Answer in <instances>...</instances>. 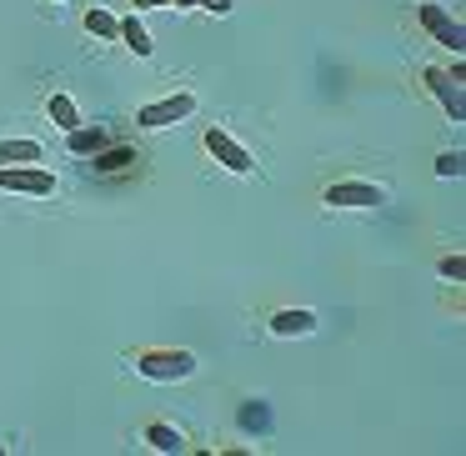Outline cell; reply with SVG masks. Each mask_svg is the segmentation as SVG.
Wrapping results in <instances>:
<instances>
[{
	"instance_id": "obj_1",
	"label": "cell",
	"mask_w": 466,
	"mask_h": 456,
	"mask_svg": "<svg viewBox=\"0 0 466 456\" xmlns=\"http://www.w3.org/2000/svg\"><path fill=\"white\" fill-rule=\"evenodd\" d=\"M131 366L146 381H186L196 371V356L181 351V346H151V351H136Z\"/></svg>"
},
{
	"instance_id": "obj_5",
	"label": "cell",
	"mask_w": 466,
	"mask_h": 456,
	"mask_svg": "<svg viewBox=\"0 0 466 456\" xmlns=\"http://www.w3.org/2000/svg\"><path fill=\"white\" fill-rule=\"evenodd\" d=\"M206 151H211V161H221L231 176H251L256 171L251 151H246L231 131H221V126H211V131H206Z\"/></svg>"
},
{
	"instance_id": "obj_20",
	"label": "cell",
	"mask_w": 466,
	"mask_h": 456,
	"mask_svg": "<svg viewBox=\"0 0 466 456\" xmlns=\"http://www.w3.org/2000/svg\"><path fill=\"white\" fill-rule=\"evenodd\" d=\"M166 5H181V11H186V5H196V0H166Z\"/></svg>"
},
{
	"instance_id": "obj_6",
	"label": "cell",
	"mask_w": 466,
	"mask_h": 456,
	"mask_svg": "<svg viewBox=\"0 0 466 456\" xmlns=\"http://www.w3.org/2000/svg\"><path fill=\"white\" fill-rule=\"evenodd\" d=\"M0 191H15V196H51V191H56V176L41 171V166H0Z\"/></svg>"
},
{
	"instance_id": "obj_21",
	"label": "cell",
	"mask_w": 466,
	"mask_h": 456,
	"mask_svg": "<svg viewBox=\"0 0 466 456\" xmlns=\"http://www.w3.org/2000/svg\"><path fill=\"white\" fill-rule=\"evenodd\" d=\"M56 5H61V0H56Z\"/></svg>"
},
{
	"instance_id": "obj_2",
	"label": "cell",
	"mask_w": 466,
	"mask_h": 456,
	"mask_svg": "<svg viewBox=\"0 0 466 456\" xmlns=\"http://www.w3.org/2000/svg\"><path fill=\"white\" fill-rule=\"evenodd\" d=\"M416 21H421V31L431 35L436 46H446L451 56H461V46H466V31H461V21H456L446 5H436V0H421V11H416Z\"/></svg>"
},
{
	"instance_id": "obj_4",
	"label": "cell",
	"mask_w": 466,
	"mask_h": 456,
	"mask_svg": "<svg viewBox=\"0 0 466 456\" xmlns=\"http://www.w3.org/2000/svg\"><path fill=\"white\" fill-rule=\"evenodd\" d=\"M381 201H386V191L371 181H331L326 186V206H336V211H371Z\"/></svg>"
},
{
	"instance_id": "obj_18",
	"label": "cell",
	"mask_w": 466,
	"mask_h": 456,
	"mask_svg": "<svg viewBox=\"0 0 466 456\" xmlns=\"http://www.w3.org/2000/svg\"><path fill=\"white\" fill-rule=\"evenodd\" d=\"M196 5H206L211 15H231V5H236V0H196Z\"/></svg>"
},
{
	"instance_id": "obj_9",
	"label": "cell",
	"mask_w": 466,
	"mask_h": 456,
	"mask_svg": "<svg viewBox=\"0 0 466 456\" xmlns=\"http://www.w3.org/2000/svg\"><path fill=\"white\" fill-rule=\"evenodd\" d=\"M106 141H111V131H101V126H76V131H66V146H71V156H96L106 151Z\"/></svg>"
},
{
	"instance_id": "obj_16",
	"label": "cell",
	"mask_w": 466,
	"mask_h": 456,
	"mask_svg": "<svg viewBox=\"0 0 466 456\" xmlns=\"http://www.w3.org/2000/svg\"><path fill=\"white\" fill-rule=\"evenodd\" d=\"M436 176H461V151H446V156H436Z\"/></svg>"
},
{
	"instance_id": "obj_7",
	"label": "cell",
	"mask_w": 466,
	"mask_h": 456,
	"mask_svg": "<svg viewBox=\"0 0 466 456\" xmlns=\"http://www.w3.org/2000/svg\"><path fill=\"white\" fill-rule=\"evenodd\" d=\"M421 81H426V91H431L436 101H441V111L451 116V121H461V116H466V101H461V76H446V71H426Z\"/></svg>"
},
{
	"instance_id": "obj_3",
	"label": "cell",
	"mask_w": 466,
	"mask_h": 456,
	"mask_svg": "<svg viewBox=\"0 0 466 456\" xmlns=\"http://www.w3.org/2000/svg\"><path fill=\"white\" fill-rule=\"evenodd\" d=\"M186 116H196V96L176 91V96H166V101L141 106V111H136V126H141V131H166V126H181Z\"/></svg>"
},
{
	"instance_id": "obj_12",
	"label": "cell",
	"mask_w": 466,
	"mask_h": 456,
	"mask_svg": "<svg viewBox=\"0 0 466 456\" xmlns=\"http://www.w3.org/2000/svg\"><path fill=\"white\" fill-rule=\"evenodd\" d=\"M121 41L131 46V56H141V61H146V56L156 51V41H151V35H146V25L136 21V15H126V21H121Z\"/></svg>"
},
{
	"instance_id": "obj_10",
	"label": "cell",
	"mask_w": 466,
	"mask_h": 456,
	"mask_svg": "<svg viewBox=\"0 0 466 456\" xmlns=\"http://www.w3.org/2000/svg\"><path fill=\"white\" fill-rule=\"evenodd\" d=\"M41 141H0V166H35Z\"/></svg>"
},
{
	"instance_id": "obj_11",
	"label": "cell",
	"mask_w": 466,
	"mask_h": 456,
	"mask_svg": "<svg viewBox=\"0 0 466 456\" xmlns=\"http://www.w3.org/2000/svg\"><path fill=\"white\" fill-rule=\"evenodd\" d=\"M91 161H96V171H106V176H111V171H131V166L141 161V156H136L131 146H111V151H96Z\"/></svg>"
},
{
	"instance_id": "obj_17",
	"label": "cell",
	"mask_w": 466,
	"mask_h": 456,
	"mask_svg": "<svg viewBox=\"0 0 466 456\" xmlns=\"http://www.w3.org/2000/svg\"><path fill=\"white\" fill-rule=\"evenodd\" d=\"M441 276H446V281H461V276H466V261H461V256H441Z\"/></svg>"
},
{
	"instance_id": "obj_13",
	"label": "cell",
	"mask_w": 466,
	"mask_h": 456,
	"mask_svg": "<svg viewBox=\"0 0 466 456\" xmlns=\"http://www.w3.org/2000/svg\"><path fill=\"white\" fill-rule=\"evenodd\" d=\"M146 446H156V451H181L186 436L176 431V426H166V421H151L146 426Z\"/></svg>"
},
{
	"instance_id": "obj_8",
	"label": "cell",
	"mask_w": 466,
	"mask_h": 456,
	"mask_svg": "<svg viewBox=\"0 0 466 456\" xmlns=\"http://www.w3.org/2000/svg\"><path fill=\"white\" fill-rule=\"evenodd\" d=\"M316 311H306V306H296V311H276L271 316V336H311L316 331Z\"/></svg>"
},
{
	"instance_id": "obj_15",
	"label": "cell",
	"mask_w": 466,
	"mask_h": 456,
	"mask_svg": "<svg viewBox=\"0 0 466 456\" xmlns=\"http://www.w3.org/2000/svg\"><path fill=\"white\" fill-rule=\"evenodd\" d=\"M86 31H91L96 41H121V21H116L111 11H91L86 15Z\"/></svg>"
},
{
	"instance_id": "obj_19",
	"label": "cell",
	"mask_w": 466,
	"mask_h": 456,
	"mask_svg": "<svg viewBox=\"0 0 466 456\" xmlns=\"http://www.w3.org/2000/svg\"><path fill=\"white\" fill-rule=\"evenodd\" d=\"M131 5H141V11H156V5H166V0H131Z\"/></svg>"
},
{
	"instance_id": "obj_14",
	"label": "cell",
	"mask_w": 466,
	"mask_h": 456,
	"mask_svg": "<svg viewBox=\"0 0 466 456\" xmlns=\"http://www.w3.org/2000/svg\"><path fill=\"white\" fill-rule=\"evenodd\" d=\"M51 126H61V131H76V126H81V111H76V101L66 91L51 96Z\"/></svg>"
}]
</instances>
